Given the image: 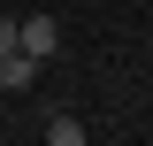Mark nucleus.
<instances>
[{"mask_svg":"<svg viewBox=\"0 0 153 146\" xmlns=\"http://www.w3.org/2000/svg\"><path fill=\"white\" fill-rule=\"evenodd\" d=\"M16 46H23L31 62H54V54H61V23H54V16H23V23H16Z\"/></svg>","mask_w":153,"mask_h":146,"instance_id":"f257e3e1","label":"nucleus"},{"mask_svg":"<svg viewBox=\"0 0 153 146\" xmlns=\"http://www.w3.org/2000/svg\"><path fill=\"white\" fill-rule=\"evenodd\" d=\"M38 69H46V62H31L23 46H16V54H0V92H31V85H38Z\"/></svg>","mask_w":153,"mask_h":146,"instance_id":"f03ea898","label":"nucleus"},{"mask_svg":"<svg viewBox=\"0 0 153 146\" xmlns=\"http://www.w3.org/2000/svg\"><path fill=\"white\" fill-rule=\"evenodd\" d=\"M46 146H92V138H84L76 115H54V123H46Z\"/></svg>","mask_w":153,"mask_h":146,"instance_id":"7ed1b4c3","label":"nucleus"},{"mask_svg":"<svg viewBox=\"0 0 153 146\" xmlns=\"http://www.w3.org/2000/svg\"><path fill=\"white\" fill-rule=\"evenodd\" d=\"M0 54H16V16H0Z\"/></svg>","mask_w":153,"mask_h":146,"instance_id":"20e7f679","label":"nucleus"}]
</instances>
